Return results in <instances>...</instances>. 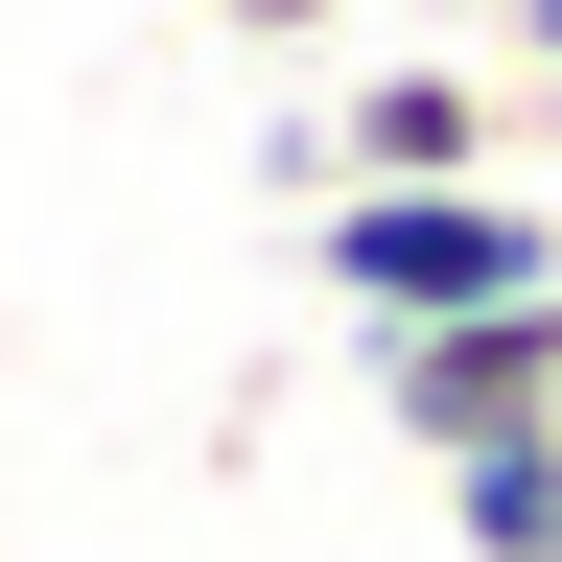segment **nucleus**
<instances>
[{"mask_svg": "<svg viewBox=\"0 0 562 562\" xmlns=\"http://www.w3.org/2000/svg\"><path fill=\"white\" fill-rule=\"evenodd\" d=\"M375 398H398V446H492V422H539V398H562V281L375 328Z\"/></svg>", "mask_w": 562, "mask_h": 562, "instance_id": "obj_2", "label": "nucleus"}, {"mask_svg": "<svg viewBox=\"0 0 562 562\" xmlns=\"http://www.w3.org/2000/svg\"><path fill=\"white\" fill-rule=\"evenodd\" d=\"M328 211V305L351 328H422V305H516V281H562V211L539 188H492V165H351V188H305Z\"/></svg>", "mask_w": 562, "mask_h": 562, "instance_id": "obj_1", "label": "nucleus"}, {"mask_svg": "<svg viewBox=\"0 0 562 562\" xmlns=\"http://www.w3.org/2000/svg\"><path fill=\"white\" fill-rule=\"evenodd\" d=\"M539 422H562V398H539Z\"/></svg>", "mask_w": 562, "mask_h": 562, "instance_id": "obj_7", "label": "nucleus"}, {"mask_svg": "<svg viewBox=\"0 0 562 562\" xmlns=\"http://www.w3.org/2000/svg\"><path fill=\"white\" fill-rule=\"evenodd\" d=\"M211 24H258V47H305V24H328V0H211Z\"/></svg>", "mask_w": 562, "mask_h": 562, "instance_id": "obj_5", "label": "nucleus"}, {"mask_svg": "<svg viewBox=\"0 0 562 562\" xmlns=\"http://www.w3.org/2000/svg\"><path fill=\"white\" fill-rule=\"evenodd\" d=\"M446 539H469V562H539V539H562V422H492V446H446Z\"/></svg>", "mask_w": 562, "mask_h": 562, "instance_id": "obj_4", "label": "nucleus"}, {"mask_svg": "<svg viewBox=\"0 0 562 562\" xmlns=\"http://www.w3.org/2000/svg\"><path fill=\"white\" fill-rule=\"evenodd\" d=\"M351 165H492V70H446V47L351 70V94H328V188Z\"/></svg>", "mask_w": 562, "mask_h": 562, "instance_id": "obj_3", "label": "nucleus"}, {"mask_svg": "<svg viewBox=\"0 0 562 562\" xmlns=\"http://www.w3.org/2000/svg\"><path fill=\"white\" fill-rule=\"evenodd\" d=\"M539 562H562V539H539Z\"/></svg>", "mask_w": 562, "mask_h": 562, "instance_id": "obj_8", "label": "nucleus"}, {"mask_svg": "<svg viewBox=\"0 0 562 562\" xmlns=\"http://www.w3.org/2000/svg\"><path fill=\"white\" fill-rule=\"evenodd\" d=\"M516 47H539V70H562V0H516Z\"/></svg>", "mask_w": 562, "mask_h": 562, "instance_id": "obj_6", "label": "nucleus"}]
</instances>
